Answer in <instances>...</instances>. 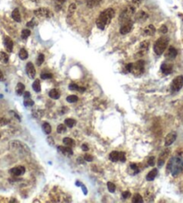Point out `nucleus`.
I'll list each match as a JSON object with an SVG mask.
<instances>
[{"label":"nucleus","mask_w":183,"mask_h":203,"mask_svg":"<svg viewBox=\"0 0 183 203\" xmlns=\"http://www.w3.org/2000/svg\"><path fill=\"white\" fill-rule=\"evenodd\" d=\"M32 88L33 89L36 91V92H40V89H41V87H40V80H35V82H33L32 84Z\"/></svg>","instance_id":"31"},{"label":"nucleus","mask_w":183,"mask_h":203,"mask_svg":"<svg viewBox=\"0 0 183 203\" xmlns=\"http://www.w3.org/2000/svg\"><path fill=\"white\" fill-rule=\"evenodd\" d=\"M23 97H24V99H28V98H30V93H29V91H25V92L23 93Z\"/></svg>","instance_id":"53"},{"label":"nucleus","mask_w":183,"mask_h":203,"mask_svg":"<svg viewBox=\"0 0 183 203\" xmlns=\"http://www.w3.org/2000/svg\"><path fill=\"white\" fill-rule=\"evenodd\" d=\"M81 149H82L83 151H88V146L87 145V144H82Z\"/></svg>","instance_id":"54"},{"label":"nucleus","mask_w":183,"mask_h":203,"mask_svg":"<svg viewBox=\"0 0 183 203\" xmlns=\"http://www.w3.org/2000/svg\"><path fill=\"white\" fill-rule=\"evenodd\" d=\"M177 138V134L175 131H171L167 134V136L165 137V141H164V145L165 146H171L176 140Z\"/></svg>","instance_id":"12"},{"label":"nucleus","mask_w":183,"mask_h":203,"mask_svg":"<svg viewBox=\"0 0 183 203\" xmlns=\"http://www.w3.org/2000/svg\"><path fill=\"white\" fill-rule=\"evenodd\" d=\"M12 18L14 19L15 22H17V23H21L22 18H21V14H20L18 8H15L14 11H13V13H12Z\"/></svg>","instance_id":"24"},{"label":"nucleus","mask_w":183,"mask_h":203,"mask_svg":"<svg viewBox=\"0 0 183 203\" xmlns=\"http://www.w3.org/2000/svg\"><path fill=\"white\" fill-rule=\"evenodd\" d=\"M57 149H58V151H60L62 154H64V156H66V157H70L71 156L72 154H73V151H72V149H71V147H64V146H58L57 147Z\"/></svg>","instance_id":"15"},{"label":"nucleus","mask_w":183,"mask_h":203,"mask_svg":"<svg viewBox=\"0 0 183 203\" xmlns=\"http://www.w3.org/2000/svg\"><path fill=\"white\" fill-rule=\"evenodd\" d=\"M119 157H120V152H118V151H113L109 155V159L113 162L119 161Z\"/></svg>","instance_id":"27"},{"label":"nucleus","mask_w":183,"mask_h":203,"mask_svg":"<svg viewBox=\"0 0 183 203\" xmlns=\"http://www.w3.org/2000/svg\"><path fill=\"white\" fill-rule=\"evenodd\" d=\"M26 73L28 74V76L30 79H34L35 75H36V71H35V67L33 65L32 63L29 62L26 65Z\"/></svg>","instance_id":"14"},{"label":"nucleus","mask_w":183,"mask_h":203,"mask_svg":"<svg viewBox=\"0 0 183 203\" xmlns=\"http://www.w3.org/2000/svg\"><path fill=\"white\" fill-rule=\"evenodd\" d=\"M159 31H160V33H162V34H165V33H167L168 29H167V27H166L165 25H163V26H161Z\"/></svg>","instance_id":"48"},{"label":"nucleus","mask_w":183,"mask_h":203,"mask_svg":"<svg viewBox=\"0 0 183 203\" xmlns=\"http://www.w3.org/2000/svg\"><path fill=\"white\" fill-rule=\"evenodd\" d=\"M183 87V76L182 75H180V76H177L171 82V91L173 92H177L179 91L181 88Z\"/></svg>","instance_id":"7"},{"label":"nucleus","mask_w":183,"mask_h":203,"mask_svg":"<svg viewBox=\"0 0 183 203\" xmlns=\"http://www.w3.org/2000/svg\"><path fill=\"white\" fill-rule=\"evenodd\" d=\"M4 46H5V49L7 50V52L11 53L13 51V47H14V42H13L12 39L7 37V36H5L4 38Z\"/></svg>","instance_id":"13"},{"label":"nucleus","mask_w":183,"mask_h":203,"mask_svg":"<svg viewBox=\"0 0 183 203\" xmlns=\"http://www.w3.org/2000/svg\"><path fill=\"white\" fill-rule=\"evenodd\" d=\"M103 0H87V5L89 8H94L98 6Z\"/></svg>","instance_id":"26"},{"label":"nucleus","mask_w":183,"mask_h":203,"mask_svg":"<svg viewBox=\"0 0 183 203\" xmlns=\"http://www.w3.org/2000/svg\"><path fill=\"white\" fill-rule=\"evenodd\" d=\"M42 128L46 134H50V133H51L52 128H51V125H50L48 123H44L42 125Z\"/></svg>","instance_id":"32"},{"label":"nucleus","mask_w":183,"mask_h":203,"mask_svg":"<svg viewBox=\"0 0 183 203\" xmlns=\"http://www.w3.org/2000/svg\"><path fill=\"white\" fill-rule=\"evenodd\" d=\"M84 159L86 160V161H88V162H91V161L93 160V158H92V156H90V155H85Z\"/></svg>","instance_id":"51"},{"label":"nucleus","mask_w":183,"mask_h":203,"mask_svg":"<svg viewBox=\"0 0 183 203\" xmlns=\"http://www.w3.org/2000/svg\"><path fill=\"white\" fill-rule=\"evenodd\" d=\"M135 11H136V8L134 5H128L120 15V17H119L120 23H123L127 21H129L132 15L135 14Z\"/></svg>","instance_id":"5"},{"label":"nucleus","mask_w":183,"mask_h":203,"mask_svg":"<svg viewBox=\"0 0 183 203\" xmlns=\"http://www.w3.org/2000/svg\"><path fill=\"white\" fill-rule=\"evenodd\" d=\"M23 104H24L25 107H31V106L34 105V101L30 98H28V99H24Z\"/></svg>","instance_id":"39"},{"label":"nucleus","mask_w":183,"mask_h":203,"mask_svg":"<svg viewBox=\"0 0 183 203\" xmlns=\"http://www.w3.org/2000/svg\"><path fill=\"white\" fill-rule=\"evenodd\" d=\"M161 71H162V73H164V74H170L172 72V65H170V64L164 63L161 65Z\"/></svg>","instance_id":"17"},{"label":"nucleus","mask_w":183,"mask_h":203,"mask_svg":"<svg viewBox=\"0 0 183 203\" xmlns=\"http://www.w3.org/2000/svg\"><path fill=\"white\" fill-rule=\"evenodd\" d=\"M10 148L15 151H18L19 153L22 154H29V149L28 146H26L24 143H22L20 141H12L10 142Z\"/></svg>","instance_id":"6"},{"label":"nucleus","mask_w":183,"mask_h":203,"mask_svg":"<svg viewBox=\"0 0 183 203\" xmlns=\"http://www.w3.org/2000/svg\"><path fill=\"white\" fill-rule=\"evenodd\" d=\"M41 78L44 79V80H47V79H52V78H53V74L49 73H41Z\"/></svg>","instance_id":"43"},{"label":"nucleus","mask_w":183,"mask_h":203,"mask_svg":"<svg viewBox=\"0 0 183 203\" xmlns=\"http://www.w3.org/2000/svg\"><path fill=\"white\" fill-rule=\"evenodd\" d=\"M147 163H148V165L149 166H154L155 165V157H150L149 159H148V161H147Z\"/></svg>","instance_id":"45"},{"label":"nucleus","mask_w":183,"mask_h":203,"mask_svg":"<svg viewBox=\"0 0 183 203\" xmlns=\"http://www.w3.org/2000/svg\"><path fill=\"white\" fill-rule=\"evenodd\" d=\"M147 18H148V15L146 12H144V11L139 12L135 16V19L138 22H145Z\"/></svg>","instance_id":"19"},{"label":"nucleus","mask_w":183,"mask_h":203,"mask_svg":"<svg viewBox=\"0 0 183 203\" xmlns=\"http://www.w3.org/2000/svg\"><path fill=\"white\" fill-rule=\"evenodd\" d=\"M69 89H70L71 90H80L81 92L85 91V88L79 87V86H78L77 84H75V83H71L70 85H69Z\"/></svg>","instance_id":"34"},{"label":"nucleus","mask_w":183,"mask_h":203,"mask_svg":"<svg viewBox=\"0 0 183 203\" xmlns=\"http://www.w3.org/2000/svg\"><path fill=\"white\" fill-rule=\"evenodd\" d=\"M34 15H36L37 17H39V18H46V19H47V18H51L53 16V13L49 9H47L46 7H41V8H39V9L35 10L34 11Z\"/></svg>","instance_id":"8"},{"label":"nucleus","mask_w":183,"mask_h":203,"mask_svg":"<svg viewBox=\"0 0 183 203\" xmlns=\"http://www.w3.org/2000/svg\"><path fill=\"white\" fill-rule=\"evenodd\" d=\"M47 142H48V144L51 146H55V142H54V140H53V138L52 137H47Z\"/></svg>","instance_id":"50"},{"label":"nucleus","mask_w":183,"mask_h":203,"mask_svg":"<svg viewBox=\"0 0 183 203\" xmlns=\"http://www.w3.org/2000/svg\"><path fill=\"white\" fill-rule=\"evenodd\" d=\"M28 57L29 54L28 52H27V50L25 48H22L20 50V52H19V58H21L22 60H25V59L28 58Z\"/></svg>","instance_id":"29"},{"label":"nucleus","mask_w":183,"mask_h":203,"mask_svg":"<svg viewBox=\"0 0 183 203\" xmlns=\"http://www.w3.org/2000/svg\"><path fill=\"white\" fill-rule=\"evenodd\" d=\"M177 55H178L177 49L175 47H170L169 48H168V50H167V52H166V56L165 57L167 58H169V59H174L177 57Z\"/></svg>","instance_id":"16"},{"label":"nucleus","mask_w":183,"mask_h":203,"mask_svg":"<svg viewBox=\"0 0 183 203\" xmlns=\"http://www.w3.org/2000/svg\"><path fill=\"white\" fill-rule=\"evenodd\" d=\"M158 174V170L156 168H154L153 170H151L147 175V181H153L155 180V178L156 177V175Z\"/></svg>","instance_id":"25"},{"label":"nucleus","mask_w":183,"mask_h":203,"mask_svg":"<svg viewBox=\"0 0 183 203\" xmlns=\"http://www.w3.org/2000/svg\"><path fill=\"white\" fill-rule=\"evenodd\" d=\"M75 9H76V5H75V4H71V5H70V6H69V11H68L69 15H72V13L75 11Z\"/></svg>","instance_id":"44"},{"label":"nucleus","mask_w":183,"mask_h":203,"mask_svg":"<svg viewBox=\"0 0 183 203\" xmlns=\"http://www.w3.org/2000/svg\"><path fill=\"white\" fill-rule=\"evenodd\" d=\"M66 100L69 103H75V102L78 101V97L76 95H71V96L67 97Z\"/></svg>","instance_id":"37"},{"label":"nucleus","mask_w":183,"mask_h":203,"mask_svg":"<svg viewBox=\"0 0 183 203\" xmlns=\"http://www.w3.org/2000/svg\"><path fill=\"white\" fill-rule=\"evenodd\" d=\"M145 62L143 60H139L135 64H128L126 65V70L129 73H132L135 76H140L144 73Z\"/></svg>","instance_id":"3"},{"label":"nucleus","mask_w":183,"mask_h":203,"mask_svg":"<svg viewBox=\"0 0 183 203\" xmlns=\"http://www.w3.org/2000/svg\"><path fill=\"white\" fill-rule=\"evenodd\" d=\"M36 25V23H35V19H32L30 22H29L28 23H27V27H34Z\"/></svg>","instance_id":"49"},{"label":"nucleus","mask_w":183,"mask_h":203,"mask_svg":"<svg viewBox=\"0 0 183 203\" xmlns=\"http://www.w3.org/2000/svg\"><path fill=\"white\" fill-rule=\"evenodd\" d=\"M24 89H25L24 84H22V82H18L16 85V88H15V92L18 96H21V95H23Z\"/></svg>","instance_id":"21"},{"label":"nucleus","mask_w":183,"mask_h":203,"mask_svg":"<svg viewBox=\"0 0 183 203\" xmlns=\"http://www.w3.org/2000/svg\"><path fill=\"white\" fill-rule=\"evenodd\" d=\"M119 160H120L121 162H125V161H126V157H125V153H124V152H120Z\"/></svg>","instance_id":"47"},{"label":"nucleus","mask_w":183,"mask_h":203,"mask_svg":"<svg viewBox=\"0 0 183 203\" xmlns=\"http://www.w3.org/2000/svg\"><path fill=\"white\" fill-rule=\"evenodd\" d=\"M8 60H9V57L6 53L5 52H0V61L4 64H6L8 63Z\"/></svg>","instance_id":"33"},{"label":"nucleus","mask_w":183,"mask_h":203,"mask_svg":"<svg viewBox=\"0 0 183 203\" xmlns=\"http://www.w3.org/2000/svg\"><path fill=\"white\" fill-rule=\"evenodd\" d=\"M44 60H45V56H44L43 54H40L38 58H37V65H38L39 66L43 64V62H44Z\"/></svg>","instance_id":"41"},{"label":"nucleus","mask_w":183,"mask_h":203,"mask_svg":"<svg viewBox=\"0 0 183 203\" xmlns=\"http://www.w3.org/2000/svg\"><path fill=\"white\" fill-rule=\"evenodd\" d=\"M57 1H58L59 3H64V2H65L66 0H57Z\"/></svg>","instance_id":"56"},{"label":"nucleus","mask_w":183,"mask_h":203,"mask_svg":"<svg viewBox=\"0 0 183 203\" xmlns=\"http://www.w3.org/2000/svg\"><path fill=\"white\" fill-rule=\"evenodd\" d=\"M130 192L129 191H123V193H122V197H123V199H128V198H129L130 197Z\"/></svg>","instance_id":"46"},{"label":"nucleus","mask_w":183,"mask_h":203,"mask_svg":"<svg viewBox=\"0 0 183 203\" xmlns=\"http://www.w3.org/2000/svg\"><path fill=\"white\" fill-rule=\"evenodd\" d=\"M167 172L171 173V175L177 176L180 174L183 170V159L182 158L179 156H174L169 160L167 164Z\"/></svg>","instance_id":"1"},{"label":"nucleus","mask_w":183,"mask_h":203,"mask_svg":"<svg viewBox=\"0 0 183 203\" xmlns=\"http://www.w3.org/2000/svg\"><path fill=\"white\" fill-rule=\"evenodd\" d=\"M169 154H170V149H165L164 152H162V153L160 154L159 158H158V160H157V165H158L159 167H161V166L164 165V163L165 162V159L168 158Z\"/></svg>","instance_id":"11"},{"label":"nucleus","mask_w":183,"mask_h":203,"mask_svg":"<svg viewBox=\"0 0 183 203\" xmlns=\"http://www.w3.org/2000/svg\"><path fill=\"white\" fill-rule=\"evenodd\" d=\"M4 73H3V72L0 70V82H2V81H4Z\"/></svg>","instance_id":"55"},{"label":"nucleus","mask_w":183,"mask_h":203,"mask_svg":"<svg viewBox=\"0 0 183 203\" xmlns=\"http://www.w3.org/2000/svg\"><path fill=\"white\" fill-rule=\"evenodd\" d=\"M9 173L13 176H21L25 173V167L22 166H18L10 169Z\"/></svg>","instance_id":"10"},{"label":"nucleus","mask_w":183,"mask_h":203,"mask_svg":"<svg viewBox=\"0 0 183 203\" xmlns=\"http://www.w3.org/2000/svg\"><path fill=\"white\" fill-rule=\"evenodd\" d=\"M132 26H133V22L131 20L127 21L125 23H122V26H121V29H120V33L123 34V35H125L127 33H129L132 29Z\"/></svg>","instance_id":"9"},{"label":"nucleus","mask_w":183,"mask_h":203,"mask_svg":"<svg viewBox=\"0 0 183 203\" xmlns=\"http://www.w3.org/2000/svg\"><path fill=\"white\" fill-rule=\"evenodd\" d=\"M48 95H49V97H50L51 99H54V100H58V99L60 98V96H61L59 90L57 89H51V90L49 91Z\"/></svg>","instance_id":"23"},{"label":"nucleus","mask_w":183,"mask_h":203,"mask_svg":"<svg viewBox=\"0 0 183 203\" xmlns=\"http://www.w3.org/2000/svg\"><path fill=\"white\" fill-rule=\"evenodd\" d=\"M66 131V125L65 124H59L57 127V132L58 133H64Z\"/></svg>","instance_id":"38"},{"label":"nucleus","mask_w":183,"mask_h":203,"mask_svg":"<svg viewBox=\"0 0 183 203\" xmlns=\"http://www.w3.org/2000/svg\"><path fill=\"white\" fill-rule=\"evenodd\" d=\"M29 35H30V30H22V40L28 39L29 37Z\"/></svg>","instance_id":"36"},{"label":"nucleus","mask_w":183,"mask_h":203,"mask_svg":"<svg viewBox=\"0 0 183 203\" xmlns=\"http://www.w3.org/2000/svg\"><path fill=\"white\" fill-rule=\"evenodd\" d=\"M63 142H64V144L66 146H68V147H73V146L75 145V142L72 140V139H71V138H68V137H66V138H64V140H63Z\"/></svg>","instance_id":"28"},{"label":"nucleus","mask_w":183,"mask_h":203,"mask_svg":"<svg viewBox=\"0 0 183 203\" xmlns=\"http://www.w3.org/2000/svg\"><path fill=\"white\" fill-rule=\"evenodd\" d=\"M115 12L113 8H108L103 11L97 19V26L100 30H105V28L111 23V20L114 17Z\"/></svg>","instance_id":"2"},{"label":"nucleus","mask_w":183,"mask_h":203,"mask_svg":"<svg viewBox=\"0 0 183 203\" xmlns=\"http://www.w3.org/2000/svg\"><path fill=\"white\" fill-rule=\"evenodd\" d=\"M107 189H108V191H109L110 192H114L116 187H115V185L113 184V183L108 182V183H107Z\"/></svg>","instance_id":"42"},{"label":"nucleus","mask_w":183,"mask_h":203,"mask_svg":"<svg viewBox=\"0 0 183 203\" xmlns=\"http://www.w3.org/2000/svg\"><path fill=\"white\" fill-rule=\"evenodd\" d=\"M155 32V28L154 25H152V24H150V25H148V26H147L145 30H144V33H145V35H147V36H152V35H154Z\"/></svg>","instance_id":"22"},{"label":"nucleus","mask_w":183,"mask_h":203,"mask_svg":"<svg viewBox=\"0 0 183 203\" xmlns=\"http://www.w3.org/2000/svg\"><path fill=\"white\" fill-rule=\"evenodd\" d=\"M142 0H132V4L135 5V6H139L141 4Z\"/></svg>","instance_id":"52"},{"label":"nucleus","mask_w":183,"mask_h":203,"mask_svg":"<svg viewBox=\"0 0 183 203\" xmlns=\"http://www.w3.org/2000/svg\"><path fill=\"white\" fill-rule=\"evenodd\" d=\"M132 202L134 203H142L143 202V198L140 194H135L133 199H132Z\"/></svg>","instance_id":"35"},{"label":"nucleus","mask_w":183,"mask_h":203,"mask_svg":"<svg viewBox=\"0 0 183 203\" xmlns=\"http://www.w3.org/2000/svg\"><path fill=\"white\" fill-rule=\"evenodd\" d=\"M10 123V120L5 118V117H0V127L1 126H5L6 124H8Z\"/></svg>","instance_id":"40"},{"label":"nucleus","mask_w":183,"mask_h":203,"mask_svg":"<svg viewBox=\"0 0 183 203\" xmlns=\"http://www.w3.org/2000/svg\"><path fill=\"white\" fill-rule=\"evenodd\" d=\"M0 137H1V135H0Z\"/></svg>","instance_id":"58"},{"label":"nucleus","mask_w":183,"mask_h":203,"mask_svg":"<svg viewBox=\"0 0 183 203\" xmlns=\"http://www.w3.org/2000/svg\"><path fill=\"white\" fill-rule=\"evenodd\" d=\"M149 46H150L149 41H147V40L142 41L140 43V54L144 55L145 53H147V49L149 48Z\"/></svg>","instance_id":"20"},{"label":"nucleus","mask_w":183,"mask_h":203,"mask_svg":"<svg viewBox=\"0 0 183 203\" xmlns=\"http://www.w3.org/2000/svg\"><path fill=\"white\" fill-rule=\"evenodd\" d=\"M64 124L67 126V127H73L75 124H76V121L74 120V119H72V118H67V119H65V121H64Z\"/></svg>","instance_id":"30"},{"label":"nucleus","mask_w":183,"mask_h":203,"mask_svg":"<svg viewBox=\"0 0 183 203\" xmlns=\"http://www.w3.org/2000/svg\"><path fill=\"white\" fill-rule=\"evenodd\" d=\"M128 172L130 174H137L140 172V168L138 166L137 164L135 163H131L129 166V168H128Z\"/></svg>","instance_id":"18"},{"label":"nucleus","mask_w":183,"mask_h":203,"mask_svg":"<svg viewBox=\"0 0 183 203\" xmlns=\"http://www.w3.org/2000/svg\"><path fill=\"white\" fill-rule=\"evenodd\" d=\"M32 1H36V0H32Z\"/></svg>","instance_id":"57"},{"label":"nucleus","mask_w":183,"mask_h":203,"mask_svg":"<svg viewBox=\"0 0 183 203\" xmlns=\"http://www.w3.org/2000/svg\"><path fill=\"white\" fill-rule=\"evenodd\" d=\"M168 44H169V38H167L165 36L159 38L154 45V51H155V54L162 55L167 48Z\"/></svg>","instance_id":"4"}]
</instances>
